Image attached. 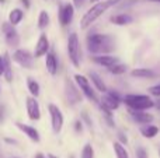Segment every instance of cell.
Listing matches in <instances>:
<instances>
[{
  "instance_id": "9",
  "label": "cell",
  "mask_w": 160,
  "mask_h": 158,
  "mask_svg": "<svg viewBox=\"0 0 160 158\" xmlns=\"http://www.w3.org/2000/svg\"><path fill=\"white\" fill-rule=\"evenodd\" d=\"M121 97L118 95L117 91H112V90H107V91L102 94L101 100H100L98 105H102L105 108H108L110 111H115V109L119 108V104H121Z\"/></svg>"
},
{
  "instance_id": "15",
  "label": "cell",
  "mask_w": 160,
  "mask_h": 158,
  "mask_svg": "<svg viewBox=\"0 0 160 158\" xmlns=\"http://www.w3.org/2000/svg\"><path fill=\"white\" fill-rule=\"evenodd\" d=\"M65 87H66L68 100H69L70 102L73 104V105L82 101V91H80V88H76L75 84H73L72 81L69 80V78H68L66 83H65Z\"/></svg>"
},
{
  "instance_id": "24",
  "label": "cell",
  "mask_w": 160,
  "mask_h": 158,
  "mask_svg": "<svg viewBox=\"0 0 160 158\" xmlns=\"http://www.w3.org/2000/svg\"><path fill=\"white\" fill-rule=\"evenodd\" d=\"M27 88H28V91H30V94L32 95V97H35V98L41 94V87H39V83L37 80H34L32 77L27 78Z\"/></svg>"
},
{
  "instance_id": "25",
  "label": "cell",
  "mask_w": 160,
  "mask_h": 158,
  "mask_svg": "<svg viewBox=\"0 0 160 158\" xmlns=\"http://www.w3.org/2000/svg\"><path fill=\"white\" fill-rule=\"evenodd\" d=\"M51 22V17L47 10H41L38 14V28L39 30H45Z\"/></svg>"
},
{
  "instance_id": "41",
  "label": "cell",
  "mask_w": 160,
  "mask_h": 158,
  "mask_svg": "<svg viewBox=\"0 0 160 158\" xmlns=\"http://www.w3.org/2000/svg\"><path fill=\"white\" fill-rule=\"evenodd\" d=\"M152 2H158V3H160V0H152Z\"/></svg>"
},
{
  "instance_id": "27",
  "label": "cell",
  "mask_w": 160,
  "mask_h": 158,
  "mask_svg": "<svg viewBox=\"0 0 160 158\" xmlns=\"http://www.w3.org/2000/svg\"><path fill=\"white\" fill-rule=\"evenodd\" d=\"M108 72H110L111 74H115V76L124 74V73L127 72V66H125V64H121V63L118 62L117 64H114V66L108 67Z\"/></svg>"
},
{
  "instance_id": "35",
  "label": "cell",
  "mask_w": 160,
  "mask_h": 158,
  "mask_svg": "<svg viewBox=\"0 0 160 158\" xmlns=\"http://www.w3.org/2000/svg\"><path fill=\"white\" fill-rule=\"evenodd\" d=\"M119 2H122V0H107V3H108V4H110V7H112V6L118 4Z\"/></svg>"
},
{
  "instance_id": "8",
  "label": "cell",
  "mask_w": 160,
  "mask_h": 158,
  "mask_svg": "<svg viewBox=\"0 0 160 158\" xmlns=\"http://www.w3.org/2000/svg\"><path fill=\"white\" fill-rule=\"evenodd\" d=\"M11 59L24 69H32L34 66V55H31L30 50L27 49H16L13 52Z\"/></svg>"
},
{
  "instance_id": "19",
  "label": "cell",
  "mask_w": 160,
  "mask_h": 158,
  "mask_svg": "<svg viewBox=\"0 0 160 158\" xmlns=\"http://www.w3.org/2000/svg\"><path fill=\"white\" fill-rule=\"evenodd\" d=\"M141 130V134L145 137V139H153V137H156L159 134V128L156 125H150V123H148V125H142V128L139 129Z\"/></svg>"
},
{
  "instance_id": "31",
  "label": "cell",
  "mask_w": 160,
  "mask_h": 158,
  "mask_svg": "<svg viewBox=\"0 0 160 158\" xmlns=\"http://www.w3.org/2000/svg\"><path fill=\"white\" fill-rule=\"evenodd\" d=\"M4 74V55H0V77Z\"/></svg>"
},
{
  "instance_id": "43",
  "label": "cell",
  "mask_w": 160,
  "mask_h": 158,
  "mask_svg": "<svg viewBox=\"0 0 160 158\" xmlns=\"http://www.w3.org/2000/svg\"><path fill=\"white\" fill-rule=\"evenodd\" d=\"M159 157H160V146H159Z\"/></svg>"
},
{
  "instance_id": "5",
  "label": "cell",
  "mask_w": 160,
  "mask_h": 158,
  "mask_svg": "<svg viewBox=\"0 0 160 158\" xmlns=\"http://www.w3.org/2000/svg\"><path fill=\"white\" fill-rule=\"evenodd\" d=\"M68 56L69 60L75 67H80V56H82V49H80V41L76 32H72L68 38Z\"/></svg>"
},
{
  "instance_id": "21",
  "label": "cell",
  "mask_w": 160,
  "mask_h": 158,
  "mask_svg": "<svg viewBox=\"0 0 160 158\" xmlns=\"http://www.w3.org/2000/svg\"><path fill=\"white\" fill-rule=\"evenodd\" d=\"M22 18H24V10H21V8H13L8 13V22L13 24L14 27L18 25L22 21Z\"/></svg>"
},
{
  "instance_id": "26",
  "label": "cell",
  "mask_w": 160,
  "mask_h": 158,
  "mask_svg": "<svg viewBox=\"0 0 160 158\" xmlns=\"http://www.w3.org/2000/svg\"><path fill=\"white\" fill-rule=\"evenodd\" d=\"M112 147H114V153H115L117 158H129V154H128L127 148L124 147V144H122V143L114 142Z\"/></svg>"
},
{
  "instance_id": "20",
  "label": "cell",
  "mask_w": 160,
  "mask_h": 158,
  "mask_svg": "<svg viewBox=\"0 0 160 158\" xmlns=\"http://www.w3.org/2000/svg\"><path fill=\"white\" fill-rule=\"evenodd\" d=\"M131 76L136 77V78H155L158 74H156V72H153L152 69H145V67H142V69L132 70Z\"/></svg>"
},
{
  "instance_id": "36",
  "label": "cell",
  "mask_w": 160,
  "mask_h": 158,
  "mask_svg": "<svg viewBox=\"0 0 160 158\" xmlns=\"http://www.w3.org/2000/svg\"><path fill=\"white\" fill-rule=\"evenodd\" d=\"M21 3L25 8H30V0H21Z\"/></svg>"
},
{
  "instance_id": "1",
  "label": "cell",
  "mask_w": 160,
  "mask_h": 158,
  "mask_svg": "<svg viewBox=\"0 0 160 158\" xmlns=\"http://www.w3.org/2000/svg\"><path fill=\"white\" fill-rule=\"evenodd\" d=\"M87 49L93 55H105L115 49V41L108 34H91L86 39Z\"/></svg>"
},
{
  "instance_id": "11",
  "label": "cell",
  "mask_w": 160,
  "mask_h": 158,
  "mask_svg": "<svg viewBox=\"0 0 160 158\" xmlns=\"http://www.w3.org/2000/svg\"><path fill=\"white\" fill-rule=\"evenodd\" d=\"M25 108H27V115L31 120H39L41 119V108L35 97H27L25 100Z\"/></svg>"
},
{
  "instance_id": "4",
  "label": "cell",
  "mask_w": 160,
  "mask_h": 158,
  "mask_svg": "<svg viewBox=\"0 0 160 158\" xmlns=\"http://www.w3.org/2000/svg\"><path fill=\"white\" fill-rule=\"evenodd\" d=\"M75 81H76V84H78V87L80 88V91H82V94L84 95L88 101H91L93 104L98 105L100 98L97 97L96 90L91 87L90 78L86 77V76H83V74H75Z\"/></svg>"
},
{
  "instance_id": "22",
  "label": "cell",
  "mask_w": 160,
  "mask_h": 158,
  "mask_svg": "<svg viewBox=\"0 0 160 158\" xmlns=\"http://www.w3.org/2000/svg\"><path fill=\"white\" fill-rule=\"evenodd\" d=\"M4 80L7 83L13 81V69H11V58L8 53H4V74H3Z\"/></svg>"
},
{
  "instance_id": "28",
  "label": "cell",
  "mask_w": 160,
  "mask_h": 158,
  "mask_svg": "<svg viewBox=\"0 0 160 158\" xmlns=\"http://www.w3.org/2000/svg\"><path fill=\"white\" fill-rule=\"evenodd\" d=\"M82 158H94V148L90 143H86L82 150Z\"/></svg>"
},
{
  "instance_id": "17",
  "label": "cell",
  "mask_w": 160,
  "mask_h": 158,
  "mask_svg": "<svg viewBox=\"0 0 160 158\" xmlns=\"http://www.w3.org/2000/svg\"><path fill=\"white\" fill-rule=\"evenodd\" d=\"M94 63L100 64V66H104V67H111L114 66V64H117L119 62V58H117V56H112V55H108V53H105V55H96L93 58Z\"/></svg>"
},
{
  "instance_id": "18",
  "label": "cell",
  "mask_w": 160,
  "mask_h": 158,
  "mask_svg": "<svg viewBox=\"0 0 160 158\" xmlns=\"http://www.w3.org/2000/svg\"><path fill=\"white\" fill-rule=\"evenodd\" d=\"M88 78H90L91 84L94 86V88H96L97 91H100L101 94H104V92L108 90L107 86L104 84V81L101 80V77H100L96 72H90V73H88Z\"/></svg>"
},
{
  "instance_id": "13",
  "label": "cell",
  "mask_w": 160,
  "mask_h": 158,
  "mask_svg": "<svg viewBox=\"0 0 160 158\" xmlns=\"http://www.w3.org/2000/svg\"><path fill=\"white\" fill-rule=\"evenodd\" d=\"M16 126H17V129H20V130H21L22 133H24L25 136H27L28 139L31 140V142L39 143V140H41V136H39V132L37 130L34 126L25 125V123H21V122H16Z\"/></svg>"
},
{
  "instance_id": "10",
  "label": "cell",
  "mask_w": 160,
  "mask_h": 158,
  "mask_svg": "<svg viewBox=\"0 0 160 158\" xmlns=\"http://www.w3.org/2000/svg\"><path fill=\"white\" fill-rule=\"evenodd\" d=\"M73 17H75V6L72 3H65V4L59 6L58 18H59V24L62 27H68L72 22Z\"/></svg>"
},
{
  "instance_id": "12",
  "label": "cell",
  "mask_w": 160,
  "mask_h": 158,
  "mask_svg": "<svg viewBox=\"0 0 160 158\" xmlns=\"http://www.w3.org/2000/svg\"><path fill=\"white\" fill-rule=\"evenodd\" d=\"M49 48H51L49 39H48L47 34L42 32L41 35H39L38 41H37V44H35V49H34V58L39 59V58H42V56H45L48 52H49Z\"/></svg>"
},
{
  "instance_id": "37",
  "label": "cell",
  "mask_w": 160,
  "mask_h": 158,
  "mask_svg": "<svg viewBox=\"0 0 160 158\" xmlns=\"http://www.w3.org/2000/svg\"><path fill=\"white\" fill-rule=\"evenodd\" d=\"M35 158H47V157H45L42 153H37V154H35Z\"/></svg>"
},
{
  "instance_id": "32",
  "label": "cell",
  "mask_w": 160,
  "mask_h": 158,
  "mask_svg": "<svg viewBox=\"0 0 160 158\" xmlns=\"http://www.w3.org/2000/svg\"><path fill=\"white\" fill-rule=\"evenodd\" d=\"M75 129H76V132H83V122L82 120H76L75 122Z\"/></svg>"
},
{
  "instance_id": "39",
  "label": "cell",
  "mask_w": 160,
  "mask_h": 158,
  "mask_svg": "<svg viewBox=\"0 0 160 158\" xmlns=\"http://www.w3.org/2000/svg\"><path fill=\"white\" fill-rule=\"evenodd\" d=\"M48 158H58V157H55L53 154H48Z\"/></svg>"
},
{
  "instance_id": "23",
  "label": "cell",
  "mask_w": 160,
  "mask_h": 158,
  "mask_svg": "<svg viewBox=\"0 0 160 158\" xmlns=\"http://www.w3.org/2000/svg\"><path fill=\"white\" fill-rule=\"evenodd\" d=\"M110 20H111V22L115 24V25H128L133 21L132 16H129V14H118V16H112Z\"/></svg>"
},
{
  "instance_id": "40",
  "label": "cell",
  "mask_w": 160,
  "mask_h": 158,
  "mask_svg": "<svg viewBox=\"0 0 160 158\" xmlns=\"http://www.w3.org/2000/svg\"><path fill=\"white\" fill-rule=\"evenodd\" d=\"M90 2H93V3H97V2H100V0H90Z\"/></svg>"
},
{
  "instance_id": "6",
  "label": "cell",
  "mask_w": 160,
  "mask_h": 158,
  "mask_svg": "<svg viewBox=\"0 0 160 158\" xmlns=\"http://www.w3.org/2000/svg\"><path fill=\"white\" fill-rule=\"evenodd\" d=\"M48 112H49V116H51V126H52V130L53 133H61L62 128H63V114L62 111L59 109L58 105L55 104H49L48 105Z\"/></svg>"
},
{
  "instance_id": "7",
  "label": "cell",
  "mask_w": 160,
  "mask_h": 158,
  "mask_svg": "<svg viewBox=\"0 0 160 158\" xmlns=\"http://www.w3.org/2000/svg\"><path fill=\"white\" fill-rule=\"evenodd\" d=\"M2 30H3V34H4V41L7 44V46L17 49L20 46V34L17 32L14 25L10 24V22H3Z\"/></svg>"
},
{
  "instance_id": "14",
  "label": "cell",
  "mask_w": 160,
  "mask_h": 158,
  "mask_svg": "<svg viewBox=\"0 0 160 158\" xmlns=\"http://www.w3.org/2000/svg\"><path fill=\"white\" fill-rule=\"evenodd\" d=\"M129 115L133 119V122L139 123V125H148L152 123L155 116L152 114H148L146 111H135V109H129Z\"/></svg>"
},
{
  "instance_id": "33",
  "label": "cell",
  "mask_w": 160,
  "mask_h": 158,
  "mask_svg": "<svg viewBox=\"0 0 160 158\" xmlns=\"http://www.w3.org/2000/svg\"><path fill=\"white\" fill-rule=\"evenodd\" d=\"M84 2H86V0H73V6H75V7H78V8H80L83 4H84Z\"/></svg>"
},
{
  "instance_id": "38",
  "label": "cell",
  "mask_w": 160,
  "mask_h": 158,
  "mask_svg": "<svg viewBox=\"0 0 160 158\" xmlns=\"http://www.w3.org/2000/svg\"><path fill=\"white\" fill-rule=\"evenodd\" d=\"M155 108H158L159 111H160V97H159V101H158V102H155Z\"/></svg>"
},
{
  "instance_id": "3",
  "label": "cell",
  "mask_w": 160,
  "mask_h": 158,
  "mask_svg": "<svg viewBox=\"0 0 160 158\" xmlns=\"http://www.w3.org/2000/svg\"><path fill=\"white\" fill-rule=\"evenodd\" d=\"M122 102L129 109L135 111H148L150 108H155V101L145 94H127L122 98Z\"/></svg>"
},
{
  "instance_id": "42",
  "label": "cell",
  "mask_w": 160,
  "mask_h": 158,
  "mask_svg": "<svg viewBox=\"0 0 160 158\" xmlns=\"http://www.w3.org/2000/svg\"><path fill=\"white\" fill-rule=\"evenodd\" d=\"M6 2V0H0V3H4Z\"/></svg>"
},
{
  "instance_id": "2",
  "label": "cell",
  "mask_w": 160,
  "mask_h": 158,
  "mask_svg": "<svg viewBox=\"0 0 160 158\" xmlns=\"http://www.w3.org/2000/svg\"><path fill=\"white\" fill-rule=\"evenodd\" d=\"M108 8H110V4L107 3V0H105V2L104 0H100V2L94 3V4L83 14L82 20H80V28H82V30H87L97 18H100V17L108 10Z\"/></svg>"
},
{
  "instance_id": "30",
  "label": "cell",
  "mask_w": 160,
  "mask_h": 158,
  "mask_svg": "<svg viewBox=\"0 0 160 158\" xmlns=\"http://www.w3.org/2000/svg\"><path fill=\"white\" fill-rule=\"evenodd\" d=\"M136 158H149V154L143 147H138L136 148Z\"/></svg>"
},
{
  "instance_id": "34",
  "label": "cell",
  "mask_w": 160,
  "mask_h": 158,
  "mask_svg": "<svg viewBox=\"0 0 160 158\" xmlns=\"http://www.w3.org/2000/svg\"><path fill=\"white\" fill-rule=\"evenodd\" d=\"M118 136H119V143H122V144H127V143H128L127 136H124V134H122V133H119Z\"/></svg>"
},
{
  "instance_id": "16",
  "label": "cell",
  "mask_w": 160,
  "mask_h": 158,
  "mask_svg": "<svg viewBox=\"0 0 160 158\" xmlns=\"http://www.w3.org/2000/svg\"><path fill=\"white\" fill-rule=\"evenodd\" d=\"M47 58H45V67H47V72L51 76H56L58 74V69H59V63H58V58L53 52H48Z\"/></svg>"
},
{
  "instance_id": "29",
  "label": "cell",
  "mask_w": 160,
  "mask_h": 158,
  "mask_svg": "<svg viewBox=\"0 0 160 158\" xmlns=\"http://www.w3.org/2000/svg\"><path fill=\"white\" fill-rule=\"evenodd\" d=\"M149 94L153 95V97H160V84H156V86H152L149 90Z\"/></svg>"
},
{
  "instance_id": "44",
  "label": "cell",
  "mask_w": 160,
  "mask_h": 158,
  "mask_svg": "<svg viewBox=\"0 0 160 158\" xmlns=\"http://www.w3.org/2000/svg\"><path fill=\"white\" fill-rule=\"evenodd\" d=\"M0 92H2V88H0Z\"/></svg>"
}]
</instances>
